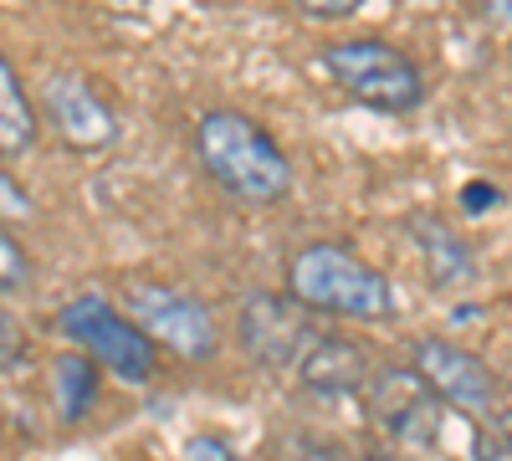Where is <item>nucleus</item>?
<instances>
[{
  "label": "nucleus",
  "mask_w": 512,
  "mask_h": 461,
  "mask_svg": "<svg viewBox=\"0 0 512 461\" xmlns=\"http://www.w3.org/2000/svg\"><path fill=\"white\" fill-rule=\"evenodd\" d=\"M195 159L241 205H277L292 195V159L267 123L241 108H210L195 123Z\"/></svg>",
  "instance_id": "obj_1"
},
{
  "label": "nucleus",
  "mask_w": 512,
  "mask_h": 461,
  "mask_svg": "<svg viewBox=\"0 0 512 461\" xmlns=\"http://www.w3.org/2000/svg\"><path fill=\"white\" fill-rule=\"evenodd\" d=\"M287 298L308 313H338L359 323L395 318V287L344 241H308L287 257Z\"/></svg>",
  "instance_id": "obj_2"
},
{
  "label": "nucleus",
  "mask_w": 512,
  "mask_h": 461,
  "mask_svg": "<svg viewBox=\"0 0 512 461\" xmlns=\"http://www.w3.org/2000/svg\"><path fill=\"white\" fill-rule=\"evenodd\" d=\"M318 67L328 72L333 88H344L359 108L369 113H415L425 103V77L410 52H400L395 41L379 36H354V41H333L318 52Z\"/></svg>",
  "instance_id": "obj_3"
},
{
  "label": "nucleus",
  "mask_w": 512,
  "mask_h": 461,
  "mask_svg": "<svg viewBox=\"0 0 512 461\" xmlns=\"http://www.w3.org/2000/svg\"><path fill=\"white\" fill-rule=\"evenodd\" d=\"M374 426H384L395 441L420 446V451H446V431L461 421L466 410L446 405L441 395H431V385L420 380L410 364H390V369H369V380L359 385Z\"/></svg>",
  "instance_id": "obj_4"
},
{
  "label": "nucleus",
  "mask_w": 512,
  "mask_h": 461,
  "mask_svg": "<svg viewBox=\"0 0 512 461\" xmlns=\"http://www.w3.org/2000/svg\"><path fill=\"white\" fill-rule=\"evenodd\" d=\"M62 333L72 339L77 354H88L93 364H103L108 374H118L123 385H149L159 369V349L139 333V323L118 313L108 298L88 292V298H72L62 308Z\"/></svg>",
  "instance_id": "obj_5"
},
{
  "label": "nucleus",
  "mask_w": 512,
  "mask_h": 461,
  "mask_svg": "<svg viewBox=\"0 0 512 461\" xmlns=\"http://www.w3.org/2000/svg\"><path fill=\"white\" fill-rule=\"evenodd\" d=\"M123 313L139 323V333L154 349H169L180 359H216V349H221L216 313L185 287L139 277V282L123 287Z\"/></svg>",
  "instance_id": "obj_6"
},
{
  "label": "nucleus",
  "mask_w": 512,
  "mask_h": 461,
  "mask_svg": "<svg viewBox=\"0 0 512 461\" xmlns=\"http://www.w3.org/2000/svg\"><path fill=\"white\" fill-rule=\"evenodd\" d=\"M41 113L57 129V139L77 154H108L123 134L108 93L82 67H67V62L41 77Z\"/></svg>",
  "instance_id": "obj_7"
},
{
  "label": "nucleus",
  "mask_w": 512,
  "mask_h": 461,
  "mask_svg": "<svg viewBox=\"0 0 512 461\" xmlns=\"http://www.w3.org/2000/svg\"><path fill=\"white\" fill-rule=\"evenodd\" d=\"M236 333H241V349L262 369L292 374L297 359L308 354V344L323 333V323L303 303H292L287 292H251L236 313Z\"/></svg>",
  "instance_id": "obj_8"
},
{
  "label": "nucleus",
  "mask_w": 512,
  "mask_h": 461,
  "mask_svg": "<svg viewBox=\"0 0 512 461\" xmlns=\"http://www.w3.org/2000/svg\"><path fill=\"white\" fill-rule=\"evenodd\" d=\"M410 369L420 374L425 385H431V395H441L446 405L466 410V415H492L502 410V385H497V374L477 359V354H466L456 349L451 339H410Z\"/></svg>",
  "instance_id": "obj_9"
},
{
  "label": "nucleus",
  "mask_w": 512,
  "mask_h": 461,
  "mask_svg": "<svg viewBox=\"0 0 512 461\" xmlns=\"http://www.w3.org/2000/svg\"><path fill=\"white\" fill-rule=\"evenodd\" d=\"M297 385H308L313 395H359V385L369 380V349L344 339V333H318L308 344V354L292 369Z\"/></svg>",
  "instance_id": "obj_10"
},
{
  "label": "nucleus",
  "mask_w": 512,
  "mask_h": 461,
  "mask_svg": "<svg viewBox=\"0 0 512 461\" xmlns=\"http://www.w3.org/2000/svg\"><path fill=\"white\" fill-rule=\"evenodd\" d=\"M410 236H415V246H420L425 277H431L436 287L456 292V287H472V282L482 277L477 251L466 246L446 221H436V216H415V221H410Z\"/></svg>",
  "instance_id": "obj_11"
},
{
  "label": "nucleus",
  "mask_w": 512,
  "mask_h": 461,
  "mask_svg": "<svg viewBox=\"0 0 512 461\" xmlns=\"http://www.w3.org/2000/svg\"><path fill=\"white\" fill-rule=\"evenodd\" d=\"M52 395H57V415L67 426H77L82 415H93V405H98V364L77 349L57 354L52 359Z\"/></svg>",
  "instance_id": "obj_12"
},
{
  "label": "nucleus",
  "mask_w": 512,
  "mask_h": 461,
  "mask_svg": "<svg viewBox=\"0 0 512 461\" xmlns=\"http://www.w3.org/2000/svg\"><path fill=\"white\" fill-rule=\"evenodd\" d=\"M36 144V108L21 88L16 67L0 57V159H21Z\"/></svg>",
  "instance_id": "obj_13"
},
{
  "label": "nucleus",
  "mask_w": 512,
  "mask_h": 461,
  "mask_svg": "<svg viewBox=\"0 0 512 461\" xmlns=\"http://www.w3.org/2000/svg\"><path fill=\"white\" fill-rule=\"evenodd\" d=\"M31 251L16 241V231H11V221H0V298L6 292H26L31 287Z\"/></svg>",
  "instance_id": "obj_14"
},
{
  "label": "nucleus",
  "mask_w": 512,
  "mask_h": 461,
  "mask_svg": "<svg viewBox=\"0 0 512 461\" xmlns=\"http://www.w3.org/2000/svg\"><path fill=\"white\" fill-rule=\"evenodd\" d=\"M21 364H26V328L11 313H0V374H11Z\"/></svg>",
  "instance_id": "obj_15"
},
{
  "label": "nucleus",
  "mask_w": 512,
  "mask_h": 461,
  "mask_svg": "<svg viewBox=\"0 0 512 461\" xmlns=\"http://www.w3.org/2000/svg\"><path fill=\"white\" fill-rule=\"evenodd\" d=\"M185 461H241V451L216 431H200V436L185 441Z\"/></svg>",
  "instance_id": "obj_16"
},
{
  "label": "nucleus",
  "mask_w": 512,
  "mask_h": 461,
  "mask_svg": "<svg viewBox=\"0 0 512 461\" xmlns=\"http://www.w3.org/2000/svg\"><path fill=\"white\" fill-rule=\"evenodd\" d=\"M502 205V185L497 180H466L461 185V211L466 216H487V211H497Z\"/></svg>",
  "instance_id": "obj_17"
},
{
  "label": "nucleus",
  "mask_w": 512,
  "mask_h": 461,
  "mask_svg": "<svg viewBox=\"0 0 512 461\" xmlns=\"http://www.w3.org/2000/svg\"><path fill=\"white\" fill-rule=\"evenodd\" d=\"M26 216H36L31 195L21 190V180H11L6 170H0V221H26Z\"/></svg>",
  "instance_id": "obj_18"
},
{
  "label": "nucleus",
  "mask_w": 512,
  "mask_h": 461,
  "mask_svg": "<svg viewBox=\"0 0 512 461\" xmlns=\"http://www.w3.org/2000/svg\"><path fill=\"white\" fill-rule=\"evenodd\" d=\"M364 6V0H297V11H308L313 21H344Z\"/></svg>",
  "instance_id": "obj_19"
},
{
  "label": "nucleus",
  "mask_w": 512,
  "mask_h": 461,
  "mask_svg": "<svg viewBox=\"0 0 512 461\" xmlns=\"http://www.w3.org/2000/svg\"><path fill=\"white\" fill-rule=\"evenodd\" d=\"M477 11H482L492 26H502V31H507V21H512V0H477Z\"/></svg>",
  "instance_id": "obj_20"
},
{
  "label": "nucleus",
  "mask_w": 512,
  "mask_h": 461,
  "mask_svg": "<svg viewBox=\"0 0 512 461\" xmlns=\"http://www.w3.org/2000/svg\"><path fill=\"white\" fill-rule=\"evenodd\" d=\"M303 461H349L338 446H303Z\"/></svg>",
  "instance_id": "obj_21"
},
{
  "label": "nucleus",
  "mask_w": 512,
  "mask_h": 461,
  "mask_svg": "<svg viewBox=\"0 0 512 461\" xmlns=\"http://www.w3.org/2000/svg\"><path fill=\"white\" fill-rule=\"evenodd\" d=\"M359 461H405V456H400V451H364Z\"/></svg>",
  "instance_id": "obj_22"
}]
</instances>
